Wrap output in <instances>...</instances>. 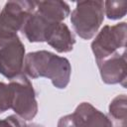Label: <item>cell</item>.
<instances>
[{
	"instance_id": "obj_1",
	"label": "cell",
	"mask_w": 127,
	"mask_h": 127,
	"mask_svg": "<svg viewBox=\"0 0 127 127\" xmlns=\"http://www.w3.org/2000/svg\"><path fill=\"white\" fill-rule=\"evenodd\" d=\"M24 74L32 77H47L58 88H64L69 82L71 66L67 59L48 51L29 53L24 59Z\"/></svg>"
},
{
	"instance_id": "obj_5",
	"label": "cell",
	"mask_w": 127,
	"mask_h": 127,
	"mask_svg": "<svg viewBox=\"0 0 127 127\" xmlns=\"http://www.w3.org/2000/svg\"><path fill=\"white\" fill-rule=\"evenodd\" d=\"M9 85L12 91L11 108L20 118L24 120L33 119L38 112V104L35 97V90L27 75L20 73L10 79Z\"/></svg>"
},
{
	"instance_id": "obj_8",
	"label": "cell",
	"mask_w": 127,
	"mask_h": 127,
	"mask_svg": "<svg viewBox=\"0 0 127 127\" xmlns=\"http://www.w3.org/2000/svg\"><path fill=\"white\" fill-rule=\"evenodd\" d=\"M97 65L100 70L101 78L105 83H122V85L125 86L127 71L125 50L117 52L114 55L102 60L97 63Z\"/></svg>"
},
{
	"instance_id": "obj_6",
	"label": "cell",
	"mask_w": 127,
	"mask_h": 127,
	"mask_svg": "<svg viewBox=\"0 0 127 127\" xmlns=\"http://www.w3.org/2000/svg\"><path fill=\"white\" fill-rule=\"evenodd\" d=\"M58 127H112V122L90 103L82 102L73 113L62 117Z\"/></svg>"
},
{
	"instance_id": "obj_11",
	"label": "cell",
	"mask_w": 127,
	"mask_h": 127,
	"mask_svg": "<svg viewBox=\"0 0 127 127\" xmlns=\"http://www.w3.org/2000/svg\"><path fill=\"white\" fill-rule=\"evenodd\" d=\"M36 9L54 22H62L69 14V6L64 1H35Z\"/></svg>"
},
{
	"instance_id": "obj_3",
	"label": "cell",
	"mask_w": 127,
	"mask_h": 127,
	"mask_svg": "<svg viewBox=\"0 0 127 127\" xmlns=\"http://www.w3.org/2000/svg\"><path fill=\"white\" fill-rule=\"evenodd\" d=\"M35 10V1H8L0 13V46L17 36L28 16Z\"/></svg>"
},
{
	"instance_id": "obj_7",
	"label": "cell",
	"mask_w": 127,
	"mask_h": 127,
	"mask_svg": "<svg viewBox=\"0 0 127 127\" xmlns=\"http://www.w3.org/2000/svg\"><path fill=\"white\" fill-rule=\"evenodd\" d=\"M25 47L18 36L0 46V73L12 79L22 73Z\"/></svg>"
},
{
	"instance_id": "obj_14",
	"label": "cell",
	"mask_w": 127,
	"mask_h": 127,
	"mask_svg": "<svg viewBox=\"0 0 127 127\" xmlns=\"http://www.w3.org/2000/svg\"><path fill=\"white\" fill-rule=\"evenodd\" d=\"M12 91L9 84L0 82V113L11 108Z\"/></svg>"
},
{
	"instance_id": "obj_13",
	"label": "cell",
	"mask_w": 127,
	"mask_h": 127,
	"mask_svg": "<svg viewBox=\"0 0 127 127\" xmlns=\"http://www.w3.org/2000/svg\"><path fill=\"white\" fill-rule=\"evenodd\" d=\"M127 11V1H105L104 12L111 20L120 19L125 16Z\"/></svg>"
},
{
	"instance_id": "obj_2",
	"label": "cell",
	"mask_w": 127,
	"mask_h": 127,
	"mask_svg": "<svg viewBox=\"0 0 127 127\" xmlns=\"http://www.w3.org/2000/svg\"><path fill=\"white\" fill-rule=\"evenodd\" d=\"M104 19L103 1H80L71 12L70 22L76 34L84 39H91L98 31Z\"/></svg>"
},
{
	"instance_id": "obj_4",
	"label": "cell",
	"mask_w": 127,
	"mask_h": 127,
	"mask_svg": "<svg viewBox=\"0 0 127 127\" xmlns=\"http://www.w3.org/2000/svg\"><path fill=\"white\" fill-rule=\"evenodd\" d=\"M126 23L104 26L91 43V50L94 54L96 63L123 51L126 48Z\"/></svg>"
},
{
	"instance_id": "obj_15",
	"label": "cell",
	"mask_w": 127,
	"mask_h": 127,
	"mask_svg": "<svg viewBox=\"0 0 127 127\" xmlns=\"http://www.w3.org/2000/svg\"><path fill=\"white\" fill-rule=\"evenodd\" d=\"M13 121H14V124H15V127H43L41 125H38V124H28L25 122L24 119L20 118L19 116L17 115H11Z\"/></svg>"
},
{
	"instance_id": "obj_10",
	"label": "cell",
	"mask_w": 127,
	"mask_h": 127,
	"mask_svg": "<svg viewBox=\"0 0 127 127\" xmlns=\"http://www.w3.org/2000/svg\"><path fill=\"white\" fill-rule=\"evenodd\" d=\"M53 22L54 21H51L39 12L35 6L34 12L28 16L21 28V31L30 42H44L45 32L48 26Z\"/></svg>"
},
{
	"instance_id": "obj_12",
	"label": "cell",
	"mask_w": 127,
	"mask_h": 127,
	"mask_svg": "<svg viewBox=\"0 0 127 127\" xmlns=\"http://www.w3.org/2000/svg\"><path fill=\"white\" fill-rule=\"evenodd\" d=\"M109 116V119L112 122V127H126L127 108L125 94H120L116 96L110 102Z\"/></svg>"
},
{
	"instance_id": "obj_9",
	"label": "cell",
	"mask_w": 127,
	"mask_h": 127,
	"mask_svg": "<svg viewBox=\"0 0 127 127\" xmlns=\"http://www.w3.org/2000/svg\"><path fill=\"white\" fill-rule=\"evenodd\" d=\"M44 42H47L59 53H67L72 50L75 39L64 23L53 22L45 32Z\"/></svg>"
},
{
	"instance_id": "obj_16",
	"label": "cell",
	"mask_w": 127,
	"mask_h": 127,
	"mask_svg": "<svg viewBox=\"0 0 127 127\" xmlns=\"http://www.w3.org/2000/svg\"><path fill=\"white\" fill-rule=\"evenodd\" d=\"M0 127H15V124H14L12 117L9 116L3 120H0Z\"/></svg>"
}]
</instances>
